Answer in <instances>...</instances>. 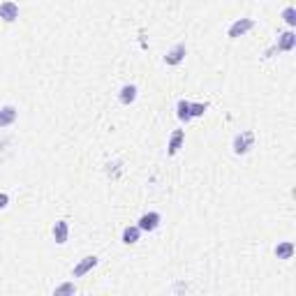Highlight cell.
<instances>
[{"label":"cell","mask_w":296,"mask_h":296,"mask_svg":"<svg viewBox=\"0 0 296 296\" xmlns=\"http://www.w3.org/2000/svg\"><path fill=\"white\" fill-rule=\"evenodd\" d=\"M97 262H100V259H97V257L95 255H88V257H83V259H81L79 264H76V266H74V271H72V276L74 278H83L88 273V271H93L95 266H97Z\"/></svg>","instance_id":"277c9868"},{"label":"cell","mask_w":296,"mask_h":296,"mask_svg":"<svg viewBox=\"0 0 296 296\" xmlns=\"http://www.w3.org/2000/svg\"><path fill=\"white\" fill-rule=\"evenodd\" d=\"M7 204H9V195H5V192H0V211L7 209Z\"/></svg>","instance_id":"ac0fdd59"},{"label":"cell","mask_w":296,"mask_h":296,"mask_svg":"<svg viewBox=\"0 0 296 296\" xmlns=\"http://www.w3.org/2000/svg\"><path fill=\"white\" fill-rule=\"evenodd\" d=\"M54 238H56V243H58V245H65V243H68V238H70V224H68V220H58L54 224Z\"/></svg>","instance_id":"ba28073f"},{"label":"cell","mask_w":296,"mask_h":296,"mask_svg":"<svg viewBox=\"0 0 296 296\" xmlns=\"http://www.w3.org/2000/svg\"><path fill=\"white\" fill-rule=\"evenodd\" d=\"M137 93H139V88H137L135 83H125V86L121 88V93H118V100H121L123 104H132V102L137 100Z\"/></svg>","instance_id":"9c48e42d"},{"label":"cell","mask_w":296,"mask_h":296,"mask_svg":"<svg viewBox=\"0 0 296 296\" xmlns=\"http://www.w3.org/2000/svg\"><path fill=\"white\" fill-rule=\"evenodd\" d=\"M183 142H185V132H183V130H174V132H171V137H169L167 153L169 155H176L183 148Z\"/></svg>","instance_id":"52a82bcc"},{"label":"cell","mask_w":296,"mask_h":296,"mask_svg":"<svg viewBox=\"0 0 296 296\" xmlns=\"http://www.w3.org/2000/svg\"><path fill=\"white\" fill-rule=\"evenodd\" d=\"M276 257L278 259H292L294 257V243L292 241H283L276 245Z\"/></svg>","instance_id":"7c38bea8"},{"label":"cell","mask_w":296,"mask_h":296,"mask_svg":"<svg viewBox=\"0 0 296 296\" xmlns=\"http://www.w3.org/2000/svg\"><path fill=\"white\" fill-rule=\"evenodd\" d=\"M176 116H178V121H183V123L192 121V116H190V102L188 100H178V102H176Z\"/></svg>","instance_id":"5bb4252c"},{"label":"cell","mask_w":296,"mask_h":296,"mask_svg":"<svg viewBox=\"0 0 296 296\" xmlns=\"http://www.w3.org/2000/svg\"><path fill=\"white\" fill-rule=\"evenodd\" d=\"M255 146V135L252 132H241V135L234 137V153L236 155H245L250 150V148Z\"/></svg>","instance_id":"6da1fadb"},{"label":"cell","mask_w":296,"mask_h":296,"mask_svg":"<svg viewBox=\"0 0 296 296\" xmlns=\"http://www.w3.org/2000/svg\"><path fill=\"white\" fill-rule=\"evenodd\" d=\"M0 19L7 21V23L16 21V19H19V5H16L14 0H5V2H0Z\"/></svg>","instance_id":"5b68a950"},{"label":"cell","mask_w":296,"mask_h":296,"mask_svg":"<svg viewBox=\"0 0 296 296\" xmlns=\"http://www.w3.org/2000/svg\"><path fill=\"white\" fill-rule=\"evenodd\" d=\"M139 236H142V229L137 227V224L123 229V243H125V245H135V243L139 241Z\"/></svg>","instance_id":"4fadbf2b"},{"label":"cell","mask_w":296,"mask_h":296,"mask_svg":"<svg viewBox=\"0 0 296 296\" xmlns=\"http://www.w3.org/2000/svg\"><path fill=\"white\" fill-rule=\"evenodd\" d=\"M185 54H188L185 44H176V47L164 56V63H167V65H181V63L185 61Z\"/></svg>","instance_id":"8992f818"},{"label":"cell","mask_w":296,"mask_h":296,"mask_svg":"<svg viewBox=\"0 0 296 296\" xmlns=\"http://www.w3.org/2000/svg\"><path fill=\"white\" fill-rule=\"evenodd\" d=\"M294 47H296V35L292 30H287V33H283L278 37V49L280 51H292Z\"/></svg>","instance_id":"8fae6325"},{"label":"cell","mask_w":296,"mask_h":296,"mask_svg":"<svg viewBox=\"0 0 296 296\" xmlns=\"http://www.w3.org/2000/svg\"><path fill=\"white\" fill-rule=\"evenodd\" d=\"M74 292H76L74 283H63V285H58V287H56L54 294H56V296H61V294H74Z\"/></svg>","instance_id":"e0dca14e"},{"label":"cell","mask_w":296,"mask_h":296,"mask_svg":"<svg viewBox=\"0 0 296 296\" xmlns=\"http://www.w3.org/2000/svg\"><path fill=\"white\" fill-rule=\"evenodd\" d=\"M160 213H155V211H150V213H144L142 218H139V222H137V227L142 229V231H155V229L160 227Z\"/></svg>","instance_id":"3957f363"},{"label":"cell","mask_w":296,"mask_h":296,"mask_svg":"<svg viewBox=\"0 0 296 296\" xmlns=\"http://www.w3.org/2000/svg\"><path fill=\"white\" fill-rule=\"evenodd\" d=\"M283 19H285V23H287V26H296V9L294 7H285L283 9Z\"/></svg>","instance_id":"2e32d148"},{"label":"cell","mask_w":296,"mask_h":296,"mask_svg":"<svg viewBox=\"0 0 296 296\" xmlns=\"http://www.w3.org/2000/svg\"><path fill=\"white\" fill-rule=\"evenodd\" d=\"M16 116H19L16 107H12V104L2 107V109H0V128H7V125H12V123L16 121Z\"/></svg>","instance_id":"30bf717a"},{"label":"cell","mask_w":296,"mask_h":296,"mask_svg":"<svg viewBox=\"0 0 296 296\" xmlns=\"http://www.w3.org/2000/svg\"><path fill=\"white\" fill-rule=\"evenodd\" d=\"M255 28V21L252 19H236L231 26H229V30H227V35L231 37V40H238V37H243L245 33H250Z\"/></svg>","instance_id":"7a4b0ae2"},{"label":"cell","mask_w":296,"mask_h":296,"mask_svg":"<svg viewBox=\"0 0 296 296\" xmlns=\"http://www.w3.org/2000/svg\"><path fill=\"white\" fill-rule=\"evenodd\" d=\"M209 109V104L206 102H190V116L192 118H199V116H204V111Z\"/></svg>","instance_id":"9a60e30c"}]
</instances>
